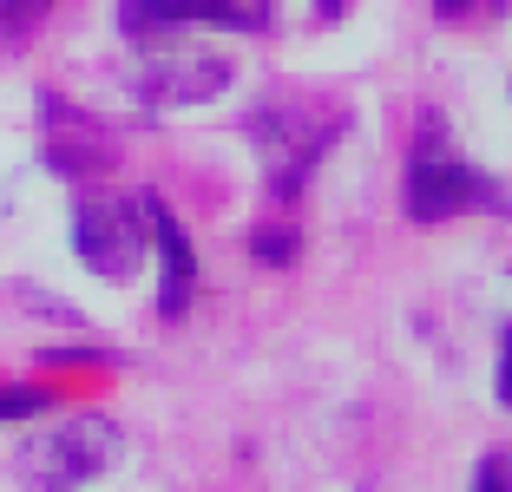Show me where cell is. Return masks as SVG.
<instances>
[{"instance_id": "obj_1", "label": "cell", "mask_w": 512, "mask_h": 492, "mask_svg": "<svg viewBox=\"0 0 512 492\" xmlns=\"http://www.w3.org/2000/svg\"><path fill=\"white\" fill-rule=\"evenodd\" d=\"M460 210H512V197L493 191L486 171H473L467 158H453L440 119H427L414 151H407V217L414 224H447Z\"/></svg>"}, {"instance_id": "obj_2", "label": "cell", "mask_w": 512, "mask_h": 492, "mask_svg": "<svg viewBox=\"0 0 512 492\" xmlns=\"http://www.w3.org/2000/svg\"><path fill=\"white\" fill-rule=\"evenodd\" d=\"M119 460V427L106 414H79L66 420L60 433H40L20 447V473L40 479V486H79V479H99L106 466Z\"/></svg>"}, {"instance_id": "obj_3", "label": "cell", "mask_w": 512, "mask_h": 492, "mask_svg": "<svg viewBox=\"0 0 512 492\" xmlns=\"http://www.w3.org/2000/svg\"><path fill=\"white\" fill-rule=\"evenodd\" d=\"M73 250L79 263H92V276L106 283H132L145 263V210L125 197H86L73 210Z\"/></svg>"}, {"instance_id": "obj_4", "label": "cell", "mask_w": 512, "mask_h": 492, "mask_svg": "<svg viewBox=\"0 0 512 492\" xmlns=\"http://www.w3.org/2000/svg\"><path fill=\"white\" fill-rule=\"evenodd\" d=\"M119 27L132 40L178 27H224V33H263L270 27V0H119Z\"/></svg>"}, {"instance_id": "obj_5", "label": "cell", "mask_w": 512, "mask_h": 492, "mask_svg": "<svg viewBox=\"0 0 512 492\" xmlns=\"http://www.w3.org/2000/svg\"><path fill=\"white\" fill-rule=\"evenodd\" d=\"M230 86V60H191V53H171V60H145L132 73V92L151 112H178V105H204Z\"/></svg>"}, {"instance_id": "obj_6", "label": "cell", "mask_w": 512, "mask_h": 492, "mask_svg": "<svg viewBox=\"0 0 512 492\" xmlns=\"http://www.w3.org/2000/svg\"><path fill=\"white\" fill-rule=\"evenodd\" d=\"M145 230H151V243H158V309L178 322L184 309H191V289H197V256H191V237H184V224L171 217V204L165 197H145Z\"/></svg>"}, {"instance_id": "obj_7", "label": "cell", "mask_w": 512, "mask_h": 492, "mask_svg": "<svg viewBox=\"0 0 512 492\" xmlns=\"http://www.w3.org/2000/svg\"><path fill=\"white\" fill-rule=\"evenodd\" d=\"M46 158L60 164L66 178H79V171H99V164H112V145L92 125H66V119H46Z\"/></svg>"}, {"instance_id": "obj_8", "label": "cell", "mask_w": 512, "mask_h": 492, "mask_svg": "<svg viewBox=\"0 0 512 492\" xmlns=\"http://www.w3.org/2000/svg\"><path fill=\"white\" fill-rule=\"evenodd\" d=\"M53 407V394L40 381H20V388H0V420H40Z\"/></svg>"}, {"instance_id": "obj_9", "label": "cell", "mask_w": 512, "mask_h": 492, "mask_svg": "<svg viewBox=\"0 0 512 492\" xmlns=\"http://www.w3.org/2000/svg\"><path fill=\"white\" fill-rule=\"evenodd\" d=\"M53 14V0H0V33H27Z\"/></svg>"}, {"instance_id": "obj_10", "label": "cell", "mask_w": 512, "mask_h": 492, "mask_svg": "<svg viewBox=\"0 0 512 492\" xmlns=\"http://www.w3.org/2000/svg\"><path fill=\"white\" fill-rule=\"evenodd\" d=\"M473 486H480V492H499V486H512V447L486 453V460L473 466Z\"/></svg>"}, {"instance_id": "obj_11", "label": "cell", "mask_w": 512, "mask_h": 492, "mask_svg": "<svg viewBox=\"0 0 512 492\" xmlns=\"http://www.w3.org/2000/svg\"><path fill=\"white\" fill-rule=\"evenodd\" d=\"M499 407H512V322L499 335Z\"/></svg>"}, {"instance_id": "obj_12", "label": "cell", "mask_w": 512, "mask_h": 492, "mask_svg": "<svg viewBox=\"0 0 512 492\" xmlns=\"http://www.w3.org/2000/svg\"><path fill=\"white\" fill-rule=\"evenodd\" d=\"M434 7H440V14H447V20H460V14H473L480 0H434Z\"/></svg>"}, {"instance_id": "obj_13", "label": "cell", "mask_w": 512, "mask_h": 492, "mask_svg": "<svg viewBox=\"0 0 512 492\" xmlns=\"http://www.w3.org/2000/svg\"><path fill=\"white\" fill-rule=\"evenodd\" d=\"M322 14H335V0H322Z\"/></svg>"}]
</instances>
